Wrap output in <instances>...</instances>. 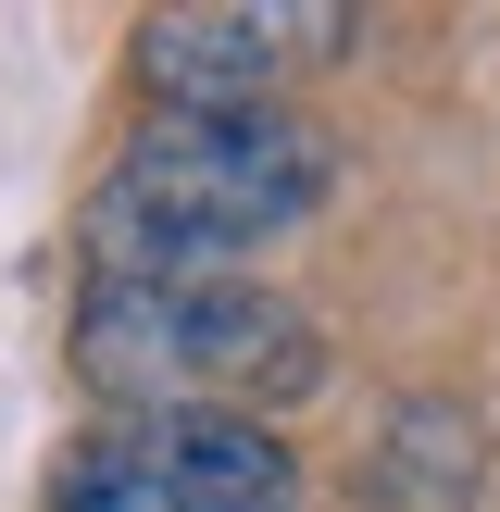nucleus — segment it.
Masks as SVG:
<instances>
[{
    "label": "nucleus",
    "mask_w": 500,
    "mask_h": 512,
    "mask_svg": "<svg viewBox=\"0 0 500 512\" xmlns=\"http://www.w3.org/2000/svg\"><path fill=\"white\" fill-rule=\"evenodd\" d=\"M338 138L313 113H138L88 188V275H225L325 213Z\"/></svg>",
    "instance_id": "obj_1"
},
{
    "label": "nucleus",
    "mask_w": 500,
    "mask_h": 512,
    "mask_svg": "<svg viewBox=\"0 0 500 512\" xmlns=\"http://www.w3.org/2000/svg\"><path fill=\"white\" fill-rule=\"evenodd\" d=\"M63 350L100 413L275 425L325 388V325L288 288H250V275H88Z\"/></svg>",
    "instance_id": "obj_2"
},
{
    "label": "nucleus",
    "mask_w": 500,
    "mask_h": 512,
    "mask_svg": "<svg viewBox=\"0 0 500 512\" xmlns=\"http://www.w3.org/2000/svg\"><path fill=\"white\" fill-rule=\"evenodd\" d=\"M50 512H300V450L225 413H100L50 463Z\"/></svg>",
    "instance_id": "obj_3"
},
{
    "label": "nucleus",
    "mask_w": 500,
    "mask_h": 512,
    "mask_svg": "<svg viewBox=\"0 0 500 512\" xmlns=\"http://www.w3.org/2000/svg\"><path fill=\"white\" fill-rule=\"evenodd\" d=\"M350 38L363 13L325 0H213V13H150L125 38V75L150 88V113H288V88Z\"/></svg>",
    "instance_id": "obj_4"
},
{
    "label": "nucleus",
    "mask_w": 500,
    "mask_h": 512,
    "mask_svg": "<svg viewBox=\"0 0 500 512\" xmlns=\"http://www.w3.org/2000/svg\"><path fill=\"white\" fill-rule=\"evenodd\" d=\"M475 475H488V425H475L450 388H413L388 425H375V450H363V488L388 512H463Z\"/></svg>",
    "instance_id": "obj_5"
}]
</instances>
